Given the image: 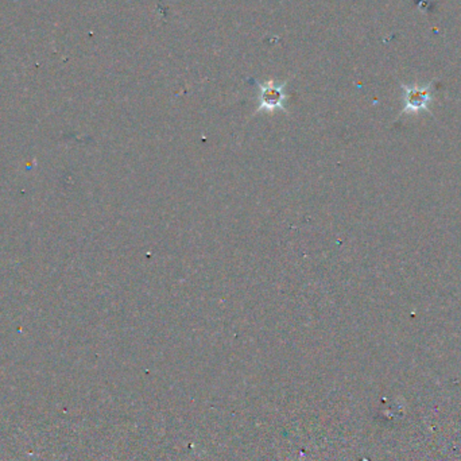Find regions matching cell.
<instances>
[{"instance_id": "6da1fadb", "label": "cell", "mask_w": 461, "mask_h": 461, "mask_svg": "<svg viewBox=\"0 0 461 461\" xmlns=\"http://www.w3.org/2000/svg\"><path fill=\"white\" fill-rule=\"evenodd\" d=\"M284 84L277 85L274 81L259 85V108L257 111L273 112L284 109Z\"/></svg>"}, {"instance_id": "7a4b0ae2", "label": "cell", "mask_w": 461, "mask_h": 461, "mask_svg": "<svg viewBox=\"0 0 461 461\" xmlns=\"http://www.w3.org/2000/svg\"><path fill=\"white\" fill-rule=\"evenodd\" d=\"M408 109L410 111H418L422 108H426V105L431 102V95L428 89H410L408 92Z\"/></svg>"}]
</instances>
